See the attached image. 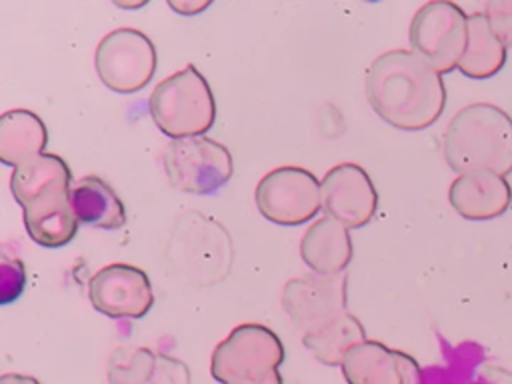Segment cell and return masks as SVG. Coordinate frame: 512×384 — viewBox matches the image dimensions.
Wrapping results in <instances>:
<instances>
[{"mask_svg": "<svg viewBox=\"0 0 512 384\" xmlns=\"http://www.w3.org/2000/svg\"><path fill=\"white\" fill-rule=\"evenodd\" d=\"M48 144L44 122L32 110H8L0 118V160L8 166H20L40 154Z\"/></svg>", "mask_w": 512, "mask_h": 384, "instance_id": "d6986e66", "label": "cell"}, {"mask_svg": "<svg viewBox=\"0 0 512 384\" xmlns=\"http://www.w3.org/2000/svg\"><path fill=\"white\" fill-rule=\"evenodd\" d=\"M88 298L94 310L108 318L138 320L154 304L150 278L130 264H108L88 280Z\"/></svg>", "mask_w": 512, "mask_h": 384, "instance_id": "7c38bea8", "label": "cell"}, {"mask_svg": "<svg viewBox=\"0 0 512 384\" xmlns=\"http://www.w3.org/2000/svg\"><path fill=\"white\" fill-rule=\"evenodd\" d=\"M148 110L160 132L172 140L204 136L216 118L212 90L192 64L156 84Z\"/></svg>", "mask_w": 512, "mask_h": 384, "instance_id": "8992f818", "label": "cell"}, {"mask_svg": "<svg viewBox=\"0 0 512 384\" xmlns=\"http://www.w3.org/2000/svg\"><path fill=\"white\" fill-rule=\"evenodd\" d=\"M346 274H308L286 282L282 308L302 334V344L326 366H342L346 354L366 340L358 318L348 312Z\"/></svg>", "mask_w": 512, "mask_h": 384, "instance_id": "6da1fadb", "label": "cell"}, {"mask_svg": "<svg viewBox=\"0 0 512 384\" xmlns=\"http://www.w3.org/2000/svg\"><path fill=\"white\" fill-rule=\"evenodd\" d=\"M252 384H282V376H280L278 370H274V372L268 374L266 378H262V380H258V382H252Z\"/></svg>", "mask_w": 512, "mask_h": 384, "instance_id": "4316f807", "label": "cell"}, {"mask_svg": "<svg viewBox=\"0 0 512 384\" xmlns=\"http://www.w3.org/2000/svg\"><path fill=\"white\" fill-rule=\"evenodd\" d=\"M254 200L260 214L272 224L300 226L322 210V188L310 170L280 166L260 178Z\"/></svg>", "mask_w": 512, "mask_h": 384, "instance_id": "8fae6325", "label": "cell"}, {"mask_svg": "<svg viewBox=\"0 0 512 384\" xmlns=\"http://www.w3.org/2000/svg\"><path fill=\"white\" fill-rule=\"evenodd\" d=\"M72 206L80 224L118 230L126 224V208L116 190L100 176H84L72 184Z\"/></svg>", "mask_w": 512, "mask_h": 384, "instance_id": "ac0fdd59", "label": "cell"}, {"mask_svg": "<svg viewBox=\"0 0 512 384\" xmlns=\"http://www.w3.org/2000/svg\"><path fill=\"white\" fill-rule=\"evenodd\" d=\"M162 164L174 188L196 196L214 194L234 172L230 150L208 136L172 140L164 148Z\"/></svg>", "mask_w": 512, "mask_h": 384, "instance_id": "9c48e42d", "label": "cell"}, {"mask_svg": "<svg viewBox=\"0 0 512 384\" xmlns=\"http://www.w3.org/2000/svg\"><path fill=\"white\" fill-rule=\"evenodd\" d=\"M484 14L496 36L502 40V44L506 48L512 46V0L486 2Z\"/></svg>", "mask_w": 512, "mask_h": 384, "instance_id": "603a6c76", "label": "cell"}, {"mask_svg": "<svg viewBox=\"0 0 512 384\" xmlns=\"http://www.w3.org/2000/svg\"><path fill=\"white\" fill-rule=\"evenodd\" d=\"M10 190L36 244L60 248L76 236L80 222L72 206V172L64 158L44 152L16 166Z\"/></svg>", "mask_w": 512, "mask_h": 384, "instance_id": "3957f363", "label": "cell"}, {"mask_svg": "<svg viewBox=\"0 0 512 384\" xmlns=\"http://www.w3.org/2000/svg\"><path fill=\"white\" fill-rule=\"evenodd\" d=\"M412 52L438 74L458 68L468 44V16L446 0L418 8L408 30Z\"/></svg>", "mask_w": 512, "mask_h": 384, "instance_id": "ba28073f", "label": "cell"}, {"mask_svg": "<svg viewBox=\"0 0 512 384\" xmlns=\"http://www.w3.org/2000/svg\"><path fill=\"white\" fill-rule=\"evenodd\" d=\"M284 360V346L278 334L262 324L236 326L212 352L210 372L222 384H252Z\"/></svg>", "mask_w": 512, "mask_h": 384, "instance_id": "52a82bcc", "label": "cell"}, {"mask_svg": "<svg viewBox=\"0 0 512 384\" xmlns=\"http://www.w3.org/2000/svg\"><path fill=\"white\" fill-rule=\"evenodd\" d=\"M342 374L348 384H424L418 362L376 340L354 346L344 362Z\"/></svg>", "mask_w": 512, "mask_h": 384, "instance_id": "5bb4252c", "label": "cell"}, {"mask_svg": "<svg viewBox=\"0 0 512 384\" xmlns=\"http://www.w3.org/2000/svg\"><path fill=\"white\" fill-rule=\"evenodd\" d=\"M468 384H512V372L500 366H480Z\"/></svg>", "mask_w": 512, "mask_h": 384, "instance_id": "cb8c5ba5", "label": "cell"}, {"mask_svg": "<svg viewBox=\"0 0 512 384\" xmlns=\"http://www.w3.org/2000/svg\"><path fill=\"white\" fill-rule=\"evenodd\" d=\"M446 164L458 172H512V118L488 102L458 110L442 138Z\"/></svg>", "mask_w": 512, "mask_h": 384, "instance_id": "277c9868", "label": "cell"}, {"mask_svg": "<svg viewBox=\"0 0 512 384\" xmlns=\"http://www.w3.org/2000/svg\"><path fill=\"white\" fill-rule=\"evenodd\" d=\"M364 90L374 112L398 130H424L446 106L442 74L412 50L380 54L366 72Z\"/></svg>", "mask_w": 512, "mask_h": 384, "instance_id": "7a4b0ae2", "label": "cell"}, {"mask_svg": "<svg viewBox=\"0 0 512 384\" xmlns=\"http://www.w3.org/2000/svg\"><path fill=\"white\" fill-rule=\"evenodd\" d=\"M156 48L136 28H116L96 46L94 68L106 88L118 94L142 90L156 72Z\"/></svg>", "mask_w": 512, "mask_h": 384, "instance_id": "30bf717a", "label": "cell"}, {"mask_svg": "<svg viewBox=\"0 0 512 384\" xmlns=\"http://www.w3.org/2000/svg\"><path fill=\"white\" fill-rule=\"evenodd\" d=\"M26 284L24 264L18 258L2 254L0 262V302L10 304L20 298Z\"/></svg>", "mask_w": 512, "mask_h": 384, "instance_id": "7402d4cb", "label": "cell"}, {"mask_svg": "<svg viewBox=\"0 0 512 384\" xmlns=\"http://www.w3.org/2000/svg\"><path fill=\"white\" fill-rule=\"evenodd\" d=\"M506 62V46L492 30L484 12H474L468 16V44L458 70L472 78L484 80L502 70Z\"/></svg>", "mask_w": 512, "mask_h": 384, "instance_id": "ffe728a7", "label": "cell"}, {"mask_svg": "<svg viewBox=\"0 0 512 384\" xmlns=\"http://www.w3.org/2000/svg\"><path fill=\"white\" fill-rule=\"evenodd\" d=\"M440 342L444 346V364L424 368L422 382L424 384H468L486 358L484 348L476 342H462L458 346L446 344L444 338H440Z\"/></svg>", "mask_w": 512, "mask_h": 384, "instance_id": "44dd1931", "label": "cell"}, {"mask_svg": "<svg viewBox=\"0 0 512 384\" xmlns=\"http://www.w3.org/2000/svg\"><path fill=\"white\" fill-rule=\"evenodd\" d=\"M354 254L352 238L346 226L322 216L310 224L300 240L304 264L320 276H338L346 270Z\"/></svg>", "mask_w": 512, "mask_h": 384, "instance_id": "e0dca14e", "label": "cell"}, {"mask_svg": "<svg viewBox=\"0 0 512 384\" xmlns=\"http://www.w3.org/2000/svg\"><path fill=\"white\" fill-rule=\"evenodd\" d=\"M448 200L466 220H490L508 210L512 188L506 176L494 172H466L450 184Z\"/></svg>", "mask_w": 512, "mask_h": 384, "instance_id": "2e32d148", "label": "cell"}, {"mask_svg": "<svg viewBox=\"0 0 512 384\" xmlns=\"http://www.w3.org/2000/svg\"><path fill=\"white\" fill-rule=\"evenodd\" d=\"M234 246L228 230L196 210L176 218L164 260L168 272L194 286H212L230 274Z\"/></svg>", "mask_w": 512, "mask_h": 384, "instance_id": "5b68a950", "label": "cell"}, {"mask_svg": "<svg viewBox=\"0 0 512 384\" xmlns=\"http://www.w3.org/2000/svg\"><path fill=\"white\" fill-rule=\"evenodd\" d=\"M0 384H40L36 378L32 376H24V374H4L0 378Z\"/></svg>", "mask_w": 512, "mask_h": 384, "instance_id": "484cf974", "label": "cell"}, {"mask_svg": "<svg viewBox=\"0 0 512 384\" xmlns=\"http://www.w3.org/2000/svg\"><path fill=\"white\" fill-rule=\"evenodd\" d=\"M110 384H190L188 366L144 346L116 348L108 360Z\"/></svg>", "mask_w": 512, "mask_h": 384, "instance_id": "9a60e30c", "label": "cell"}, {"mask_svg": "<svg viewBox=\"0 0 512 384\" xmlns=\"http://www.w3.org/2000/svg\"><path fill=\"white\" fill-rule=\"evenodd\" d=\"M324 216L340 222L348 230L366 226L378 206L376 188L358 164H338L320 182Z\"/></svg>", "mask_w": 512, "mask_h": 384, "instance_id": "4fadbf2b", "label": "cell"}, {"mask_svg": "<svg viewBox=\"0 0 512 384\" xmlns=\"http://www.w3.org/2000/svg\"><path fill=\"white\" fill-rule=\"evenodd\" d=\"M168 6H170L172 10H176L178 14H182V16H194V14L202 12L204 8H208L210 2H172V0H170Z\"/></svg>", "mask_w": 512, "mask_h": 384, "instance_id": "d4e9b609", "label": "cell"}]
</instances>
